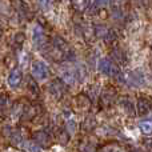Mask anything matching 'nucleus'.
Listing matches in <instances>:
<instances>
[{"label": "nucleus", "mask_w": 152, "mask_h": 152, "mask_svg": "<svg viewBox=\"0 0 152 152\" xmlns=\"http://www.w3.org/2000/svg\"><path fill=\"white\" fill-rule=\"evenodd\" d=\"M32 42L37 50H43L47 45V36L42 26H36L32 31Z\"/></svg>", "instance_id": "2"}, {"label": "nucleus", "mask_w": 152, "mask_h": 152, "mask_svg": "<svg viewBox=\"0 0 152 152\" xmlns=\"http://www.w3.org/2000/svg\"><path fill=\"white\" fill-rule=\"evenodd\" d=\"M128 81L132 87H140L143 83H144V75L140 69H135L132 71L128 76Z\"/></svg>", "instance_id": "6"}, {"label": "nucleus", "mask_w": 152, "mask_h": 152, "mask_svg": "<svg viewBox=\"0 0 152 152\" xmlns=\"http://www.w3.org/2000/svg\"><path fill=\"white\" fill-rule=\"evenodd\" d=\"M48 91L52 96H55L56 99H60L61 96L66 92V83H64L61 79H53L51 81L50 87H48Z\"/></svg>", "instance_id": "3"}, {"label": "nucleus", "mask_w": 152, "mask_h": 152, "mask_svg": "<svg viewBox=\"0 0 152 152\" xmlns=\"http://www.w3.org/2000/svg\"><path fill=\"white\" fill-rule=\"evenodd\" d=\"M104 40H105V43H107L108 45H112L113 43L118 42V35H116L115 31H108V35H107V37H105Z\"/></svg>", "instance_id": "16"}, {"label": "nucleus", "mask_w": 152, "mask_h": 152, "mask_svg": "<svg viewBox=\"0 0 152 152\" xmlns=\"http://www.w3.org/2000/svg\"><path fill=\"white\" fill-rule=\"evenodd\" d=\"M60 77L66 84H74L77 79H76L75 69H71L69 67H63L60 71Z\"/></svg>", "instance_id": "5"}, {"label": "nucleus", "mask_w": 152, "mask_h": 152, "mask_svg": "<svg viewBox=\"0 0 152 152\" xmlns=\"http://www.w3.org/2000/svg\"><path fill=\"white\" fill-rule=\"evenodd\" d=\"M110 1H111V0H110Z\"/></svg>", "instance_id": "26"}, {"label": "nucleus", "mask_w": 152, "mask_h": 152, "mask_svg": "<svg viewBox=\"0 0 152 152\" xmlns=\"http://www.w3.org/2000/svg\"><path fill=\"white\" fill-rule=\"evenodd\" d=\"M71 4L76 12H84L89 5V0H71Z\"/></svg>", "instance_id": "10"}, {"label": "nucleus", "mask_w": 152, "mask_h": 152, "mask_svg": "<svg viewBox=\"0 0 152 152\" xmlns=\"http://www.w3.org/2000/svg\"><path fill=\"white\" fill-rule=\"evenodd\" d=\"M21 81H23V72H21L19 68L12 69V71H11V74H10V76H8V79H7L8 86H10L11 88L16 89L18 87H20Z\"/></svg>", "instance_id": "4"}, {"label": "nucleus", "mask_w": 152, "mask_h": 152, "mask_svg": "<svg viewBox=\"0 0 152 152\" xmlns=\"http://www.w3.org/2000/svg\"><path fill=\"white\" fill-rule=\"evenodd\" d=\"M24 40H26V35H24L23 32H18V34H15V36H13V44H15V47L20 48L21 45H23Z\"/></svg>", "instance_id": "13"}, {"label": "nucleus", "mask_w": 152, "mask_h": 152, "mask_svg": "<svg viewBox=\"0 0 152 152\" xmlns=\"http://www.w3.org/2000/svg\"><path fill=\"white\" fill-rule=\"evenodd\" d=\"M27 89H28L31 94L37 95L39 94V86H37V81L35 79H32L31 76L27 77Z\"/></svg>", "instance_id": "11"}, {"label": "nucleus", "mask_w": 152, "mask_h": 152, "mask_svg": "<svg viewBox=\"0 0 152 152\" xmlns=\"http://www.w3.org/2000/svg\"><path fill=\"white\" fill-rule=\"evenodd\" d=\"M75 74H76V79L77 80H84L87 76V71H86V67L83 66V64H80V66L76 67L75 69Z\"/></svg>", "instance_id": "15"}, {"label": "nucleus", "mask_w": 152, "mask_h": 152, "mask_svg": "<svg viewBox=\"0 0 152 152\" xmlns=\"http://www.w3.org/2000/svg\"><path fill=\"white\" fill-rule=\"evenodd\" d=\"M120 105H121V108H123L126 112H128V113H132V112H134V103H132L131 100L123 99V100L120 102Z\"/></svg>", "instance_id": "14"}, {"label": "nucleus", "mask_w": 152, "mask_h": 152, "mask_svg": "<svg viewBox=\"0 0 152 152\" xmlns=\"http://www.w3.org/2000/svg\"><path fill=\"white\" fill-rule=\"evenodd\" d=\"M18 8H19V11H20L23 15L31 16V11H29V8L27 7V4H26V3H23L21 0H18Z\"/></svg>", "instance_id": "17"}, {"label": "nucleus", "mask_w": 152, "mask_h": 152, "mask_svg": "<svg viewBox=\"0 0 152 152\" xmlns=\"http://www.w3.org/2000/svg\"><path fill=\"white\" fill-rule=\"evenodd\" d=\"M151 110V103L144 97H140L137 100V113L139 115H147Z\"/></svg>", "instance_id": "8"}, {"label": "nucleus", "mask_w": 152, "mask_h": 152, "mask_svg": "<svg viewBox=\"0 0 152 152\" xmlns=\"http://www.w3.org/2000/svg\"><path fill=\"white\" fill-rule=\"evenodd\" d=\"M31 72L36 81H45L48 79V76H50V69H48V67L45 66L44 61H40V60H36L32 63Z\"/></svg>", "instance_id": "1"}, {"label": "nucleus", "mask_w": 152, "mask_h": 152, "mask_svg": "<svg viewBox=\"0 0 152 152\" xmlns=\"http://www.w3.org/2000/svg\"><path fill=\"white\" fill-rule=\"evenodd\" d=\"M140 129H142L144 134H150V132H152V121H150V120L142 121V123H140Z\"/></svg>", "instance_id": "18"}, {"label": "nucleus", "mask_w": 152, "mask_h": 152, "mask_svg": "<svg viewBox=\"0 0 152 152\" xmlns=\"http://www.w3.org/2000/svg\"><path fill=\"white\" fill-rule=\"evenodd\" d=\"M94 35L96 39H105L108 35V29L103 24H95L94 26Z\"/></svg>", "instance_id": "9"}, {"label": "nucleus", "mask_w": 152, "mask_h": 152, "mask_svg": "<svg viewBox=\"0 0 152 152\" xmlns=\"http://www.w3.org/2000/svg\"><path fill=\"white\" fill-rule=\"evenodd\" d=\"M8 105V96L7 95H0V110L5 108Z\"/></svg>", "instance_id": "20"}, {"label": "nucleus", "mask_w": 152, "mask_h": 152, "mask_svg": "<svg viewBox=\"0 0 152 152\" xmlns=\"http://www.w3.org/2000/svg\"><path fill=\"white\" fill-rule=\"evenodd\" d=\"M52 44H53V48H55V50H58L59 52H61V53H68L69 51H71V50H69L68 43H67L61 36H55V37H53Z\"/></svg>", "instance_id": "7"}, {"label": "nucleus", "mask_w": 152, "mask_h": 152, "mask_svg": "<svg viewBox=\"0 0 152 152\" xmlns=\"http://www.w3.org/2000/svg\"><path fill=\"white\" fill-rule=\"evenodd\" d=\"M108 3H110V0H95L94 5H95V8H103V7H105Z\"/></svg>", "instance_id": "21"}, {"label": "nucleus", "mask_w": 152, "mask_h": 152, "mask_svg": "<svg viewBox=\"0 0 152 152\" xmlns=\"http://www.w3.org/2000/svg\"><path fill=\"white\" fill-rule=\"evenodd\" d=\"M112 58L115 61H119V63H126V56H124L123 51H120L119 48H115L112 51Z\"/></svg>", "instance_id": "12"}, {"label": "nucleus", "mask_w": 152, "mask_h": 152, "mask_svg": "<svg viewBox=\"0 0 152 152\" xmlns=\"http://www.w3.org/2000/svg\"><path fill=\"white\" fill-rule=\"evenodd\" d=\"M102 152H124V150L119 145H107L105 148H103Z\"/></svg>", "instance_id": "19"}, {"label": "nucleus", "mask_w": 152, "mask_h": 152, "mask_svg": "<svg viewBox=\"0 0 152 152\" xmlns=\"http://www.w3.org/2000/svg\"><path fill=\"white\" fill-rule=\"evenodd\" d=\"M51 3H52V0H39V4L43 10H48L51 7Z\"/></svg>", "instance_id": "22"}, {"label": "nucleus", "mask_w": 152, "mask_h": 152, "mask_svg": "<svg viewBox=\"0 0 152 152\" xmlns=\"http://www.w3.org/2000/svg\"><path fill=\"white\" fill-rule=\"evenodd\" d=\"M35 139H36L37 143H45V140H47V137H45V134H43V132H39V134L35 135Z\"/></svg>", "instance_id": "23"}, {"label": "nucleus", "mask_w": 152, "mask_h": 152, "mask_svg": "<svg viewBox=\"0 0 152 152\" xmlns=\"http://www.w3.org/2000/svg\"><path fill=\"white\" fill-rule=\"evenodd\" d=\"M67 127H68V131L71 132V134H74L75 129H76V124L74 120H68L67 121Z\"/></svg>", "instance_id": "24"}, {"label": "nucleus", "mask_w": 152, "mask_h": 152, "mask_svg": "<svg viewBox=\"0 0 152 152\" xmlns=\"http://www.w3.org/2000/svg\"><path fill=\"white\" fill-rule=\"evenodd\" d=\"M27 148H28L31 152H40V148L37 145L32 144V143H27Z\"/></svg>", "instance_id": "25"}]
</instances>
